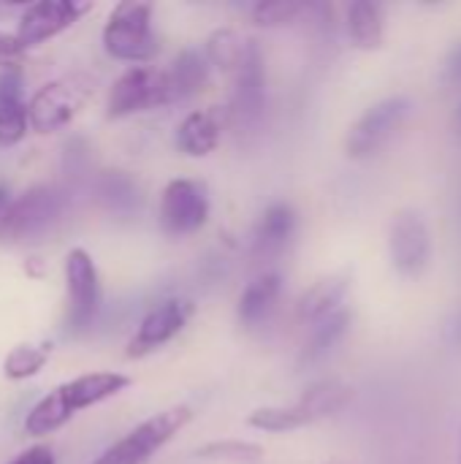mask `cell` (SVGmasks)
<instances>
[{
	"mask_svg": "<svg viewBox=\"0 0 461 464\" xmlns=\"http://www.w3.org/2000/svg\"><path fill=\"white\" fill-rule=\"evenodd\" d=\"M353 400V386L337 378L312 383L296 402L291 405H266L247 416V427L258 432L285 435L304 427H312L334 413H340Z\"/></svg>",
	"mask_w": 461,
	"mask_h": 464,
	"instance_id": "obj_2",
	"label": "cell"
},
{
	"mask_svg": "<svg viewBox=\"0 0 461 464\" xmlns=\"http://www.w3.org/2000/svg\"><path fill=\"white\" fill-rule=\"evenodd\" d=\"M196 457L209 462H258L264 457V449L250 440H212L198 446Z\"/></svg>",
	"mask_w": 461,
	"mask_h": 464,
	"instance_id": "obj_26",
	"label": "cell"
},
{
	"mask_svg": "<svg viewBox=\"0 0 461 464\" xmlns=\"http://www.w3.org/2000/svg\"><path fill=\"white\" fill-rule=\"evenodd\" d=\"M103 46L117 60L139 65L149 63L160 52L152 30V3H117L103 27Z\"/></svg>",
	"mask_w": 461,
	"mask_h": 464,
	"instance_id": "obj_3",
	"label": "cell"
},
{
	"mask_svg": "<svg viewBox=\"0 0 461 464\" xmlns=\"http://www.w3.org/2000/svg\"><path fill=\"white\" fill-rule=\"evenodd\" d=\"M446 337H448V343H454V345H461V310L448 321V329H446Z\"/></svg>",
	"mask_w": 461,
	"mask_h": 464,
	"instance_id": "obj_30",
	"label": "cell"
},
{
	"mask_svg": "<svg viewBox=\"0 0 461 464\" xmlns=\"http://www.w3.org/2000/svg\"><path fill=\"white\" fill-rule=\"evenodd\" d=\"M24 46H22V41L14 35V33H5V30H0V68L3 71H14V68H19L22 63H24Z\"/></svg>",
	"mask_w": 461,
	"mask_h": 464,
	"instance_id": "obj_27",
	"label": "cell"
},
{
	"mask_svg": "<svg viewBox=\"0 0 461 464\" xmlns=\"http://www.w3.org/2000/svg\"><path fill=\"white\" fill-rule=\"evenodd\" d=\"M130 386V378L122 372H90L82 378H73L57 389H52L24 419L27 435H52L62 424H68L79 411H87L98 402H106L125 392Z\"/></svg>",
	"mask_w": 461,
	"mask_h": 464,
	"instance_id": "obj_1",
	"label": "cell"
},
{
	"mask_svg": "<svg viewBox=\"0 0 461 464\" xmlns=\"http://www.w3.org/2000/svg\"><path fill=\"white\" fill-rule=\"evenodd\" d=\"M8 464H54V454L49 446H33L27 451H22L14 462Z\"/></svg>",
	"mask_w": 461,
	"mask_h": 464,
	"instance_id": "obj_28",
	"label": "cell"
},
{
	"mask_svg": "<svg viewBox=\"0 0 461 464\" xmlns=\"http://www.w3.org/2000/svg\"><path fill=\"white\" fill-rule=\"evenodd\" d=\"M456 120H459V128H461V106H459V114H456Z\"/></svg>",
	"mask_w": 461,
	"mask_h": 464,
	"instance_id": "obj_33",
	"label": "cell"
},
{
	"mask_svg": "<svg viewBox=\"0 0 461 464\" xmlns=\"http://www.w3.org/2000/svg\"><path fill=\"white\" fill-rule=\"evenodd\" d=\"M348 35L356 49L372 52L386 41V16L383 8L372 0H356L348 8Z\"/></svg>",
	"mask_w": 461,
	"mask_h": 464,
	"instance_id": "obj_20",
	"label": "cell"
},
{
	"mask_svg": "<svg viewBox=\"0 0 461 464\" xmlns=\"http://www.w3.org/2000/svg\"><path fill=\"white\" fill-rule=\"evenodd\" d=\"M65 285H68V326L73 332L87 329L101 307V280L95 261L87 250L73 247L65 256Z\"/></svg>",
	"mask_w": 461,
	"mask_h": 464,
	"instance_id": "obj_11",
	"label": "cell"
},
{
	"mask_svg": "<svg viewBox=\"0 0 461 464\" xmlns=\"http://www.w3.org/2000/svg\"><path fill=\"white\" fill-rule=\"evenodd\" d=\"M351 324H353V313L342 307L331 318H326L318 326H312V334H310V340L304 343V348L299 353V364L304 367V364H315V362L326 359L329 351L348 334Z\"/></svg>",
	"mask_w": 461,
	"mask_h": 464,
	"instance_id": "obj_22",
	"label": "cell"
},
{
	"mask_svg": "<svg viewBox=\"0 0 461 464\" xmlns=\"http://www.w3.org/2000/svg\"><path fill=\"white\" fill-rule=\"evenodd\" d=\"M196 304L187 299H168L163 304H158L155 310H149L139 329L133 332V337L128 340V359H144L149 353H155L158 348H163L166 343H171L193 318Z\"/></svg>",
	"mask_w": 461,
	"mask_h": 464,
	"instance_id": "obj_12",
	"label": "cell"
},
{
	"mask_svg": "<svg viewBox=\"0 0 461 464\" xmlns=\"http://www.w3.org/2000/svg\"><path fill=\"white\" fill-rule=\"evenodd\" d=\"M280 291H283V277H280L277 272H264V275H258L253 283H247V288H245L242 296H239V307H236L239 321H242L245 326L261 324V321L272 313V307H274Z\"/></svg>",
	"mask_w": 461,
	"mask_h": 464,
	"instance_id": "obj_21",
	"label": "cell"
},
{
	"mask_svg": "<svg viewBox=\"0 0 461 464\" xmlns=\"http://www.w3.org/2000/svg\"><path fill=\"white\" fill-rule=\"evenodd\" d=\"M30 114L22 98V73L0 71V147H14L27 133Z\"/></svg>",
	"mask_w": 461,
	"mask_h": 464,
	"instance_id": "obj_17",
	"label": "cell"
},
{
	"mask_svg": "<svg viewBox=\"0 0 461 464\" xmlns=\"http://www.w3.org/2000/svg\"><path fill=\"white\" fill-rule=\"evenodd\" d=\"M190 419L193 411L187 405H171L133 427L125 438H120L90 464H147L177 432L190 424Z\"/></svg>",
	"mask_w": 461,
	"mask_h": 464,
	"instance_id": "obj_4",
	"label": "cell"
},
{
	"mask_svg": "<svg viewBox=\"0 0 461 464\" xmlns=\"http://www.w3.org/2000/svg\"><path fill=\"white\" fill-rule=\"evenodd\" d=\"M448 73L454 76V82L461 84V41L451 49V57H448Z\"/></svg>",
	"mask_w": 461,
	"mask_h": 464,
	"instance_id": "obj_29",
	"label": "cell"
},
{
	"mask_svg": "<svg viewBox=\"0 0 461 464\" xmlns=\"http://www.w3.org/2000/svg\"><path fill=\"white\" fill-rule=\"evenodd\" d=\"M65 198L49 185L24 190L0 212V239L5 242H33L46 234L62 215Z\"/></svg>",
	"mask_w": 461,
	"mask_h": 464,
	"instance_id": "obj_6",
	"label": "cell"
},
{
	"mask_svg": "<svg viewBox=\"0 0 461 464\" xmlns=\"http://www.w3.org/2000/svg\"><path fill=\"white\" fill-rule=\"evenodd\" d=\"M351 291V272H331L315 280L299 299L296 315L307 326H318L321 321L331 318L342 310V302Z\"/></svg>",
	"mask_w": 461,
	"mask_h": 464,
	"instance_id": "obj_15",
	"label": "cell"
},
{
	"mask_svg": "<svg viewBox=\"0 0 461 464\" xmlns=\"http://www.w3.org/2000/svg\"><path fill=\"white\" fill-rule=\"evenodd\" d=\"M296 223H299V215L288 201L269 204L253 228V256L255 258H272V256L283 253L285 245L296 234Z\"/></svg>",
	"mask_w": 461,
	"mask_h": 464,
	"instance_id": "obj_16",
	"label": "cell"
},
{
	"mask_svg": "<svg viewBox=\"0 0 461 464\" xmlns=\"http://www.w3.org/2000/svg\"><path fill=\"white\" fill-rule=\"evenodd\" d=\"M95 79L87 73H68L46 82L27 103L30 125L38 133H54L65 128L92 98Z\"/></svg>",
	"mask_w": 461,
	"mask_h": 464,
	"instance_id": "obj_5",
	"label": "cell"
},
{
	"mask_svg": "<svg viewBox=\"0 0 461 464\" xmlns=\"http://www.w3.org/2000/svg\"><path fill=\"white\" fill-rule=\"evenodd\" d=\"M163 71H166L168 103H177V101H185V98L196 95L206 84V79H209V60L198 49H185Z\"/></svg>",
	"mask_w": 461,
	"mask_h": 464,
	"instance_id": "obj_19",
	"label": "cell"
},
{
	"mask_svg": "<svg viewBox=\"0 0 461 464\" xmlns=\"http://www.w3.org/2000/svg\"><path fill=\"white\" fill-rule=\"evenodd\" d=\"M389 256L402 277H421L432 261V234L421 212L399 209L389 228Z\"/></svg>",
	"mask_w": 461,
	"mask_h": 464,
	"instance_id": "obj_10",
	"label": "cell"
},
{
	"mask_svg": "<svg viewBox=\"0 0 461 464\" xmlns=\"http://www.w3.org/2000/svg\"><path fill=\"white\" fill-rule=\"evenodd\" d=\"M87 11H92V3H73V0H46V3H30L24 14L19 16L16 38L24 49L38 46L57 33L68 30L73 22H79Z\"/></svg>",
	"mask_w": 461,
	"mask_h": 464,
	"instance_id": "obj_14",
	"label": "cell"
},
{
	"mask_svg": "<svg viewBox=\"0 0 461 464\" xmlns=\"http://www.w3.org/2000/svg\"><path fill=\"white\" fill-rule=\"evenodd\" d=\"M454 464H461V427H459V435H456V459Z\"/></svg>",
	"mask_w": 461,
	"mask_h": 464,
	"instance_id": "obj_31",
	"label": "cell"
},
{
	"mask_svg": "<svg viewBox=\"0 0 461 464\" xmlns=\"http://www.w3.org/2000/svg\"><path fill=\"white\" fill-rule=\"evenodd\" d=\"M166 103H168L166 71L152 68V65H133L111 84L106 114L111 120H120V117H130L136 111L158 109Z\"/></svg>",
	"mask_w": 461,
	"mask_h": 464,
	"instance_id": "obj_8",
	"label": "cell"
},
{
	"mask_svg": "<svg viewBox=\"0 0 461 464\" xmlns=\"http://www.w3.org/2000/svg\"><path fill=\"white\" fill-rule=\"evenodd\" d=\"M209 190L201 179H171L160 196V226L168 237H190L209 220Z\"/></svg>",
	"mask_w": 461,
	"mask_h": 464,
	"instance_id": "obj_9",
	"label": "cell"
},
{
	"mask_svg": "<svg viewBox=\"0 0 461 464\" xmlns=\"http://www.w3.org/2000/svg\"><path fill=\"white\" fill-rule=\"evenodd\" d=\"M52 345H16L5 359H3V375L8 381H24L33 378L43 370L49 362Z\"/></svg>",
	"mask_w": 461,
	"mask_h": 464,
	"instance_id": "obj_25",
	"label": "cell"
},
{
	"mask_svg": "<svg viewBox=\"0 0 461 464\" xmlns=\"http://www.w3.org/2000/svg\"><path fill=\"white\" fill-rule=\"evenodd\" d=\"M247 41H250V38H242V35H239L236 30H231V27H220V30H215V33L206 38L204 54H206L209 65H215V68H220V71H226V73H234V68H236V65L242 63V57H245Z\"/></svg>",
	"mask_w": 461,
	"mask_h": 464,
	"instance_id": "obj_23",
	"label": "cell"
},
{
	"mask_svg": "<svg viewBox=\"0 0 461 464\" xmlns=\"http://www.w3.org/2000/svg\"><path fill=\"white\" fill-rule=\"evenodd\" d=\"M310 11V3L302 0H261L253 5V22L258 27H288L296 24Z\"/></svg>",
	"mask_w": 461,
	"mask_h": 464,
	"instance_id": "obj_24",
	"label": "cell"
},
{
	"mask_svg": "<svg viewBox=\"0 0 461 464\" xmlns=\"http://www.w3.org/2000/svg\"><path fill=\"white\" fill-rule=\"evenodd\" d=\"M223 136V117L215 109L190 111L177 128V147L190 158H206L217 150Z\"/></svg>",
	"mask_w": 461,
	"mask_h": 464,
	"instance_id": "obj_18",
	"label": "cell"
},
{
	"mask_svg": "<svg viewBox=\"0 0 461 464\" xmlns=\"http://www.w3.org/2000/svg\"><path fill=\"white\" fill-rule=\"evenodd\" d=\"M410 111H413V101L408 95H389L372 103L348 130V139H345L348 155L370 158L378 150H383L408 122Z\"/></svg>",
	"mask_w": 461,
	"mask_h": 464,
	"instance_id": "obj_7",
	"label": "cell"
},
{
	"mask_svg": "<svg viewBox=\"0 0 461 464\" xmlns=\"http://www.w3.org/2000/svg\"><path fill=\"white\" fill-rule=\"evenodd\" d=\"M5 204V188H0V207Z\"/></svg>",
	"mask_w": 461,
	"mask_h": 464,
	"instance_id": "obj_32",
	"label": "cell"
},
{
	"mask_svg": "<svg viewBox=\"0 0 461 464\" xmlns=\"http://www.w3.org/2000/svg\"><path fill=\"white\" fill-rule=\"evenodd\" d=\"M231 103H228V117L239 122H250L264 111L266 103V68H264V54L258 44L250 38L242 63L231 73Z\"/></svg>",
	"mask_w": 461,
	"mask_h": 464,
	"instance_id": "obj_13",
	"label": "cell"
}]
</instances>
